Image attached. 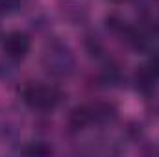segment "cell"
<instances>
[{"label": "cell", "mask_w": 159, "mask_h": 157, "mask_svg": "<svg viewBox=\"0 0 159 157\" xmlns=\"http://www.w3.org/2000/svg\"><path fill=\"white\" fill-rule=\"evenodd\" d=\"M43 67L52 76H67L74 69V56L67 44L54 41L43 54Z\"/></svg>", "instance_id": "1"}, {"label": "cell", "mask_w": 159, "mask_h": 157, "mask_svg": "<svg viewBox=\"0 0 159 157\" xmlns=\"http://www.w3.org/2000/svg\"><path fill=\"white\" fill-rule=\"evenodd\" d=\"M24 154H28V155H48V154H52V148L46 146L44 142H34L32 146L24 148Z\"/></svg>", "instance_id": "5"}, {"label": "cell", "mask_w": 159, "mask_h": 157, "mask_svg": "<svg viewBox=\"0 0 159 157\" xmlns=\"http://www.w3.org/2000/svg\"><path fill=\"white\" fill-rule=\"evenodd\" d=\"M146 67H148V69H150V70H152V72L159 78V54H157V56H154V57L150 59V63H148Z\"/></svg>", "instance_id": "7"}, {"label": "cell", "mask_w": 159, "mask_h": 157, "mask_svg": "<svg viewBox=\"0 0 159 157\" xmlns=\"http://www.w3.org/2000/svg\"><path fill=\"white\" fill-rule=\"evenodd\" d=\"M22 100L32 107V109H39V111H48L54 109L59 100H61V92L52 87V85H28L22 89Z\"/></svg>", "instance_id": "2"}, {"label": "cell", "mask_w": 159, "mask_h": 157, "mask_svg": "<svg viewBox=\"0 0 159 157\" xmlns=\"http://www.w3.org/2000/svg\"><path fill=\"white\" fill-rule=\"evenodd\" d=\"M2 50L9 59H15V61L24 59L26 54L30 52V39L24 32H9L4 37Z\"/></svg>", "instance_id": "3"}, {"label": "cell", "mask_w": 159, "mask_h": 157, "mask_svg": "<svg viewBox=\"0 0 159 157\" xmlns=\"http://www.w3.org/2000/svg\"><path fill=\"white\" fill-rule=\"evenodd\" d=\"M19 7V0H0V11L11 13Z\"/></svg>", "instance_id": "6"}, {"label": "cell", "mask_w": 159, "mask_h": 157, "mask_svg": "<svg viewBox=\"0 0 159 157\" xmlns=\"http://www.w3.org/2000/svg\"><path fill=\"white\" fill-rule=\"evenodd\" d=\"M111 2H120V0H111Z\"/></svg>", "instance_id": "8"}, {"label": "cell", "mask_w": 159, "mask_h": 157, "mask_svg": "<svg viewBox=\"0 0 159 157\" xmlns=\"http://www.w3.org/2000/svg\"><path fill=\"white\" fill-rule=\"evenodd\" d=\"M69 122L72 128L76 129H83L87 128L89 124L94 122V109H93V104H87V105H78L72 109L70 117H69Z\"/></svg>", "instance_id": "4"}]
</instances>
